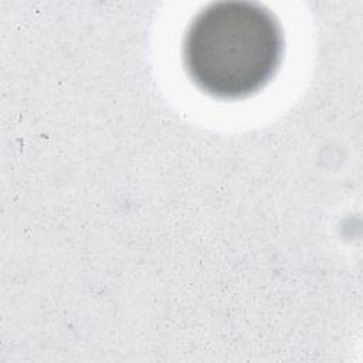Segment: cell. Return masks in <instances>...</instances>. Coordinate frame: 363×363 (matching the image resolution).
I'll return each instance as SVG.
<instances>
[{
	"label": "cell",
	"instance_id": "cell-1",
	"mask_svg": "<svg viewBox=\"0 0 363 363\" xmlns=\"http://www.w3.org/2000/svg\"><path fill=\"white\" fill-rule=\"evenodd\" d=\"M284 54L277 17L254 1H214L190 23L183 41L189 77L206 94L240 99L265 86Z\"/></svg>",
	"mask_w": 363,
	"mask_h": 363
}]
</instances>
